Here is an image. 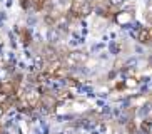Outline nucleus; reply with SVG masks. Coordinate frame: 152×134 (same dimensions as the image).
Here are the masks:
<instances>
[{
    "mask_svg": "<svg viewBox=\"0 0 152 134\" xmlns=\"http://www.w3.org/2000/svg\"><path fill=\"white\" fill-rule=\"evenodd\" d=\"M0 134H2V127H0Z\"/></svg>",
    "mask_w": 152,
    "mask_h": 134,
    "instance_id": "nucleus-6",
    "label": "nucleus"
},
{
    "mask_svg": "<svg viewBox=\"0 0 152 134\" xmlns=\"http://www.w3.org/2000/svg\"><path fill=\"white\" fill-rule=\"evenodd\" d=\"M137 39H139V42H142V44H151L152 42V30H149V29H140Z\"/></svg>",
    "mask_w": 152,
    "mask_h": 134,
    "instance_id": "nucleus-2",
    "label": "nucleus"
},
{
    "mask_svg": "<svg viewBox=\"0 0 152 134\" xmlns=\"http://www.w3.org/2000/svg\"><path fill=\"white\" fill-rule=\"evenodd\" d=\"M37 97H39V96H37V92L35 91H32V92H28V101H30V104H34L37 101Z\"/></svg>",
    "mask_w": 152,
    "mask_h": 134,
    "instance_id": "nucleus-3",
    "label": "nucleus"
},
{
    "mask_svg": "<svg viewBox=\"0 0 152 134\" xmlns=\"http://www.w3.org/2000/svg\"><path fill=\"white\" fill-rule=\"evenodd\" d=\"M4 116V106H2V104H0V117Z\"/></svg>",
    "mask_w": 152,
    "mask_h": 134,
    "instance_id": "nucleus-5",
    "label": "nucleus"
},
{
    "mask_svg": "<svg viewBox=\"0 0 152 134\" xmlns=\"http://www.w3.org/2000/svg\"><path fill=\"white\" fill-rule=\"evenodd\" d=\"M7 101H9V94H7V92H4V91H2V92H0V104L7 102Z\"/></svg>",
    "mask_w": 152,
    "mask_h": 134,
    "instance_id": "nucleus-4",
    "label": "nucleus"
},
{
    "mask_svg": "<svg viewBox=\"0 0 152 134\" xmlns=\"http://www.w3.org/2000/svg\"><path fill=\"white\" fill-rule=\"evenodd\" d=\"M72 12L75 13V15H80V17H84V15L90 13V4H87V2H79V4L74 5Z\"/></svg>",
    "mask_w": 152,
    "mask_h": 134,
    "instance_id": "nucleus-1",
    "label": "nucleus"
}]
</instances>
